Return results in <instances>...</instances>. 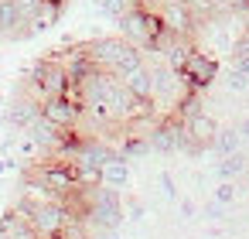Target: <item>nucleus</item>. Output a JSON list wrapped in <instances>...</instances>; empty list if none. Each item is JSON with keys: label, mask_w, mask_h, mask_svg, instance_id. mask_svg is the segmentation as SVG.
I'll return each instance as SVG.
<instances>
[{"label": "nucleus", "mask_w": 249, "mask_h": 239, "mask_svg": "<svg viewBox=\"0 0 249 239\" xmlns=\"http://www.w3.org/2000/svg\"><path fill=\"white\" fill-rule=\"evenodd\" d=\"M38 113H41V103H38L35 96H28V92H18L14 103H11V110H7V123H11L14 130H24Z\"/></svg>", "instance_id": "8"}, {"label": "nucleus", "mask_w": 249, "mask_h": 239, "mask_svg": "<svg viewBox=\"0 0 249 239\" xmlns=\"http://www.w3.org/2000/svg\"><path fill=\"white\" fill-rule=\"evenodd\" d=\"M137 4H143V0H99V11L109 18V21H120L126 11H133Z\"/></svg>", "instance_id": "15"}, {"label": "nucleus", "mask_w": 249, "mask_h": 239, "mask_svg": "<svg viewBox=\"0 0 249 239\" xmlns=\"http://www.w3.org/2000/svg\"><path fill=\"white\" fill-rule=\"evenodd\" d=\"M0 35L11 38V41L31 38V28H28V21H24V14L14 0H0Z\"/></svg>", "instance_id": "7"}, {"label": "nucleus", "mask_w": 249, "mask_h": 239, "mask_svg": "<svg viewBox=\"0 0 249 239\" xmlns=\"http://www.w3.org/2000/svg\"><path fill=\"white\" fill-rule=\"evenodd\" d=\"M208 147H212L218 157H225V154H235V150H242V137H239V130H232V127H218Z\"/></svg>", "instance_id": "13"}, {"label": "nucleus", "mask_w": 249, "mask_h": 239, "mask_svg": "<svg viewBox=\"0 0 249 239\" xmlns=\"http://www.w3.org/2000/svg\"><path fill=\"white\" fill-rule=\"evenodd\" d=\"M103 184H109V188L123 191V188L130 184V161H126V157H120V154H113V157L103 164Z\"/></svg>", "instance_id": "11"}, {"label": "nucleus", "mask_w": 249, "mask_h": 239, "mask_svg": "<svg viewBox=\"0 0 249 239\" xmlns=\"http://www.w3.org/2000/svg\"><path fill=\"white\" fill-rule=\"evenodd\" d=\"M181 215H184V219L195 215V202H191V198H181Z\"/></svg>", "instance_id": "23"}, {"label": "nucleus", "mask_w": 249, "mask_h": 239, "mask_svg": "<svg viewBox=\"0 0 249 239\" xmlns=\"http://www.w3.org/2000/svg\"><path fill=\"white\" fill-rule=\"evenodd\" d=\"M205 215H208L212 222H222V219H225V205H218V202H208V205H205Z\"/></svg>", "instance_id": "21"}, {"label": "nucleus", "mask_w": 249, "mask_h": 239, "mask_svg": "<svg viewBox=\"0 0 249 239\" xmlns=\"http://www.w3.org/2000/svg\"><path fill=\"white\" fill-rule=\"evenodd\" d=\"M120 82H123L137 99H154V75H150V62L137 65V69H133V72H126Z\"/></svg>", "instance_id": "9"}, {"label": "nucleus", "mask_w": 249, "mask_h": 239, "mask_svg": "<svg viewBox=\"0 0 249 239\" xmlns=\"http://www.w3.org/2000/svg\"><path fill=\"white\" fill-rule=\"evenodd\" d=\"M157 184H160V195H164L167 202H178V184H174V178H171L167 171L157 178Z\"/></svg>", "instance_id": "20"}, {"label": "nucleus", "mask_w": 249, "mask_h": 239, "mask_svg": "<svg viewBox=\"0 0 249 239\" xmlns=\"http://www.w3.org/2000/svg\"><path fill=\"white\" fill-rule=\"evenodd\" d=\"M82 45H86L89 62H92L96 69H103V72L116 75V79H123L126 72H133L137 65H143V62H147V55H143L137 45H130L126 38H113V35H106V38L82 41Z\"/></svg>", "instance_id": "1"}, {"label": "nucleus", "mask_w": 249, "mask_h": 239, "mask_svg": "<svg viewBox=\"0 0 249 239\" xmlns=\"http://www.w3.org/2000/svg\"><path fill=\"white\" fill-rule=\"evenodd\" d=\"M215 202L229 208V205L235 202V181H218V188H215Z\"/></svg>", "instance_id": "16"}, {"label": "nucleus", "mask_w": 249, "mask_h": 239, "mask_svg": "<svg viewBox=\"0 0 249 239\" xmlns=\"http://www.w3.org/2000/svg\"><path fill=\"white\" fill-rule=\"evenodd\" d=\"M242 171H246V157H242V150H235V154H225V157H218V164H215V174H218V181H235Z\"/></svg>", "instance_id": "14"}, {"label": "nucleus", "mask_w": 249, "mask_h": 239, "mask_svg": "<svg viewBox=\"0 0 249 239\" xmlns=\"http://www.w3.org/2000/svg\"><path fill=\"white\" fill-rule=\"evenodd\" d=\"M235 130H239V137H242V140H249V116H246V120H242Z\"/></svg>", "instance_id": "24"}, {"label": "nucleus", "mask_w": 249, "mask_h": 239, "mask_svg": "<svg viewBox=\"0 0 249 239\" xmlns=\"http://www.w3.org/2000/svg\"><path fill=\"white\" fill-rule=\"evenodd\" d=\"M69 89V72H65V65L58 62V55L52 52L48 58H38L35 65H31V72L21 79V89L18 92H28V96H35L38 103H45L48 96H62Z\"/></svg>", "instance_id": "2"}, {"label": "nucleus", "mask_w": 249, "mask_h": 239, "mask_svg": "<svg viewBox=\"0 0 249 239\" xmlns=\"http://www.w3.org/2000/svg\"><path fill=\"white\" fill-rule=\"evenodd\" d=\"M123 215H126L130 222H140V219L147 215V208H143L140 198H123Z\"/></svg>", "instance_id": "17"}, {"label": "nucleus", "mask_w": 249, "mask_h": 239, "mask_svg": "<svg viewBox=\"0 0 249 239\" xmlns=\"http://www.w3.org/2000/svg\"><path fill=\"white\" fill-rule=\"evenodd\" d=\"M184 127H188V137H191L195 144H201V147H208V144H212V137H215V130H218V123H215L205 110H198L195 116H188V120H184Z\"/></svg>", "instance_id": "10"}, {"label": "nucleus", "mask_w": 249, "mask_h": 239, "mask_svg": "<svg viewBox=\"0 0 249 239\" xmlns=\"http://www.w3.org/2000/svg\"><path fill=\"white\" fill-rule=\"evenodd\" d=\"M28 219H31V225H35V232L41 239H58V232L72 219V212H69V205L62 198H38L31 205V212H28Z\"/></svg>", "instance_id": "4"}, {"label": "nucleus", "mask_w": 249, "mask_h": 239, "mask_svg": "<svg viewBox=\"0 0 249 239\" xmlns=\"http://www.w3.org/2000/svg\"><path fill=\"white\" fill-rule=\"evenodd\" d=\"M116 24H120V38H126L130 45H137L143 55L150 52V45H154V38H157V31H160V21H157V14H154L147 4H137V7L126 11Z\"/></svg>", "instance_id": "3"}, {"label": "nucleus", "mask_w": 249, "mask_h": 239, "mask_svg": "<svg viewBox=\"0 0 249 239\" xmlns=\"http://www.w3.org/2000/svg\"><path fill=\"white\" fill-rule=\"evenodd\" d=\"M225 86H229L232 92H242V89H249V75H246V72H239V69L232 65V72L225 75Z\"/></svg>", "instance_id": "18"}, {"label": "nucleus", "mask_w": 249, "mask_h": 239, "mask_svg": "<svg viewBox=\"0 0 249 239\" xmlns=\"http://www.w3.org/2000/svg\"><path fill=\"white\" fill-rule=\"evenodd\" d=\"M229 14H239V18H249V0H229Z\"/></svg>", "instance_id": "22"}, {"label": "nucleus", "mask_w": 249, "mask_h": 239, "mask_svg": "<svg viewBox=\"0 0 249 239\" xmlns=\"http://www.w3.org/2000/svg\"><path fill=\"white\" fill-rule=\"evenodd\" d=\"M246 58H249V31H242L232 41V62H246Z\"/></svg>", "instance_id": "19"}, {"label": "nucleus", "mask_w": 249, "mask_h": 239, "mask_svg": "<svg viewBox=\"0 0 249 239\" xmlns=\"http://www.w3.org/2000/svg\"><path fill=\"white\" fill-rule=\"evenodd\" d=\"M55 4H62V7H65V4H69V0H55Z\"/></svg>", "instance_id": "25"}, {"label": "nucleus", "mask_w": 249, "mask_h": 239, "mask_svg": "<svg viewBox=\"0 0 249 239\" xmlns=\"http://www.w3.org/2000/svg\"><path fill=\"white\" fill-rule=\"evenodd\" d=\"M62 4H55V0H41V7L35 11V18H31V35H41V31H48V28H55L58 24V18H62Z\"/></svg>", "instance_id": "12"}, {"label": "nucleus", "mask_w": 249, "mask_h": 239, "mask_svg": "<svg viewBox=\"0 0 249 239\" xmlns=\"http://www.w3.org/2000/svg\"><path fill=\"white\" fill-rule=\"evenodd\" d=\"M79 113H82V106H79L69 92H62V96H48V99L41 103V116H45L48 123H55L58 130H75Z\"/></svg>", "instance_id": "6"}, {"label": "nucleus", "mask_w": 249, "mask_h": 239, "mask_svg": "<svg viewBox=\"0 0 249 239\" xmlns=\"http://www.w3.org/2000/svg\"><path fill=\"white\" fill-rule=\"evenodd\" d=\"M181 79H184V86L188 89H195V92H205L215 79H218V62H215V55H208V52H191V58H188V65L181 69Z\"/></svg>", "instance_id": "5"}]
</instances>
